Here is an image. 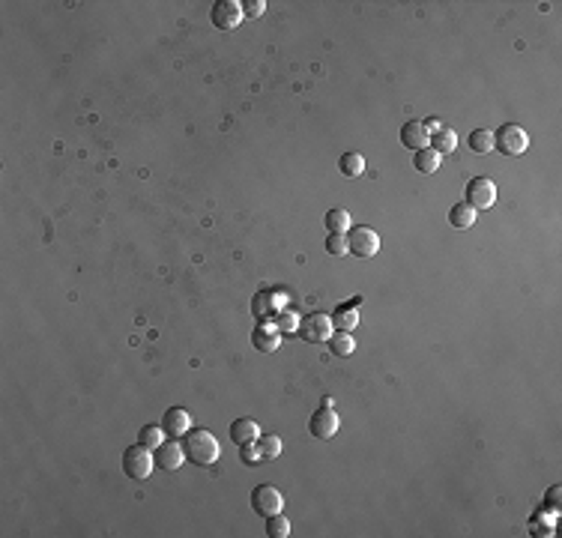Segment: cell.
Here are the masks:
<instances>
[{"instance_id": "obj_1", "label": "cell", "mask_w": 562, "mask_h": 538, "mask_svg": "<svg viewBox=\"0 0 562 538\" xmlns=\"http://www.w3.org/2000/svg\"><path fill=\"white\" fill-rule=\"evenodd\" d=\"M183 452H186V461H192L195 467H212L221 458L219 440L212 437V430H204V428H192L183 437Z\"/></svg>"}, {"instance_id": "obj_2", "label": "cell", "mask_w": 562, "mask_h": 538, "mask_svg": "<svg viewBox=\"0 0 562 538\" xmlns=\"http://www.w3.org/2000/svg\"><path fill=\"white\" fill-rule=\"evenodd\" d=\"M153 469H156L153 449L135 443V445H129V449L123 452V473H126L132 482H144V478H150Z\"/></svg>"}, {"instance_id": "obj_3", "label": "cell", "mask_w": 562, "mask_h": 538, "mask_svg": "<svg viewBox=\"0 0 562 538\" xmlns=\"http://www.w3.org/2000/svg\"><path fill=\"white\" fill-rule=\"evenodd\" d=\"M493 147H497L502 156H524L530 150V135H526L517 123H506V126H500L497 135H493Z\"/></svg>"}, {"instance_id": "obj_4", "label": "cell", "mask_w": 562, "mask_h": 538, "mask_svg": "<svg viewBox=\"0 0 562 538\" xmlns=\"http://www.w3.org/2000/svg\"><path fill=\"white\" fill-rule=\"evenodd\" d=\"M467 201L473 210H491L493 204H497V186H493V180L487 177H476L467 183V192H464Z\"/></svg>"}, {"instance_id": "obj_5", "label": "cell", "mask_w": 562, "mask_h": 538, "mask_svg": "<svg viewBox=\"0 0 562 538\" xmlns=\"http://www.w3.org/2000/svg\"><path fill=\"white\" fill-rule=\"evenodd\" d=\"M243 19V3H236V0H216L210 10V21L216 30H236Z\"/></svg>"}, {"instance_id": "obj_6", "label": "cell", "mask_w": 562, "mask_h": 538, "mask_svg": "<svg viewBox=\"0 0 562 538\" xmlns=\"http://www.w3.org/2000/svg\"><path fill=\"white\" fill-rule=\"evenodd\" d=\"M347 243H350V252L356 254V258H374V254L380 252V236H377V230L362 228V225L347 230Z\"/></svg>"}, {"instance_id": "obj_7", "label": "cell", "mask_w": 562, "mask_h": 538, "mask_svg": "<svg viewBox=\"0 0 562 538\" xmlns=\"http://www.w3.org/2000/svg\"><path fill=\"white\" fill-rule=\"evenodd\" d=\"M252 509L258 511V515H263V517L278 515V511L284 509V496L278 493V487L260 485V487H254V493H252Z\"/></svg>"}, {"instance_id": "obj_8", "label": "cell", "mask_w": 562, "mask_h": 538, "mask_svg": "<svg viewBox=\"0 0 562 538\" xmlns=\"http://www.w3.org/2000/svg\"><path fill=\"white\" fill-rule=\"evenodd\" d=\"M338 428H341V419H338V413L332 407H326V404L314 413L311 421H308L311 437H317V440H332L338 434Z\"/></svg>"}, {"instance_id": "obj_9", "label": "cell", "mask_w": 562, "mask_h": 538, "mask_svg": "<svg viewBox=\"0 0 562 538\" xmlns=\"http://www.w3.org/2000/svg\"><path fill=\"white\" fill-rule=\"evenodd\" d=\"M300 335L308 344L329 341V335H332V317H329V314H311V317H305L300 323Z\"/></svg>"}, {"instance_id": "obj_10", "label": "cell", "mask_w": 562, "mask_h": 538, "mask_svg": "<svg viewBox=\"0 0 562 538\" xmlns=\"http://www.w3.org/2000/svg\"><path fill=\"white\" fill-rule=\"evenodd\" d=\"M162 428L168 437H186L192 430V413L186 407H171L162 419Z\"/></svg>"}, {"instance_id": "obj_11", "label": "cell", "mask_w": 562, "mask_h": 538, "mask_svg": "<svg viewBox=\"0 0 562 538\" xmlns=\"http://www.w3.org/2000/svg\"><path fill=\"white\" fill-rule=\"evenodd\" d=\"M153 458H156V467L162 469H180L186 461V452H183V443H168L164 440L159 449H153Z\"/></svg>"}, {"instance_id": "obj_12", "label": "cell", "mask_w": 562, "mask_h": 538, "mask_svg": "<svg viewBox=\"0 0 562 538\" xmlns=\"http://www.w3.org/2000/svg\"><path fill=\"white\" fill-rule=\"evenodd\" d=\"M401 144L407 147V150H425L428 144H431V135H428V129H425V123H419V120H410L407 126H401Z\"/></svg>"}, {"instance_id": "obj_13", "label": "cell", "mask_w": 562, "mask_h": 538, "mask_svg": "<svg viewBox=\"0 0 562 538\" xmlns=\"http://www.w3.org/2000/svg\"><path fill=\"white\" fill-rule=\"evenodd\" d=\"M258 437H260V425L254 419H236L234 425H230V440L236 445L258 443Z\"/></svg>"}, {"instance_id": "obj_14", "label": "cell", "mask_w": 562, "mask_h": 538, "mask_svg": "<svg viewBox=\"0 0 562 538\" xmlns=\"http://www.w3.org/2000/svg\"><path fill=\"white\" fill-rule=\"evenodd\" d=\"M440 162H443V156L437 150H431V147L413 153V168H416L419 173H437L440 171Z\"/></svg>"}, {"instance_id": "obj_15", "label": "cell", "mask_w": 562, "mask_h": 538, "mask_svg": "<svg viewBox=\"0 0 562 538\" xmlns=\"http://www.w3.org/2000/svg\"><path fill=\"white\" fill-rule=\"evenodd\" d=\"M428 147H431V150H437L440 156L458 150V132L449 129V126H440V129H437L434 135H431V144H428Z\"/></svg>"}, {"instance_id": "obj_16", "label": "cell", "mask_w": 562, "mask_h": 538, "mask_svg": "<svg viewBox=\"0 0 562 538\" xmlns=\"http://www.w3.org/2000/svg\"><path fill=\"white\" fill-rule=\"evenodd\" d=\"M449 225L464 230V228H473L476 225V210L469 204H454L449 210Z\"/></svg>"}, {"instance_id": "obj_17", "label": "cell", "mask_w": 562, "mask_h": 538, "mask_svg": "<svg viewBox=\"0 0 562 538\" xmlns=\"http://www.w3.org/2000/svg\"><path fill=\"white\" fill-rule=\"evenodd\" d=\"M252 344L258 347V350H263V353H276L278 350V332L276 329H267V326H258L252 332Z\"/></svg>"}, {"instance_id": "obj_18", "label": "cell", "mask_w": 562, "mask_h": 538, "mask_svg": "<svg viewBox=\"0 0 562 538\" xmlns=\"http://www.w3.org/2000/svg\"><path fill=\"white\" fill-rule=\"evenodd\" d=\"M338 171L344 173V177H362L365 173V159L356 153V150H347L344 156H341V162H338Z\"/></svg>"}, {"instance_id": "obj_19", "label": "cell", "mask_w": 562, "mask_h": 538, "mask_svg": "<svg viewBox=\"0 0 562 538\" xmlns=\"http://www.w3.org/2000/svg\"><path fill=\"white\" fill-rule=\"evenodd\" d=\"M323 225H326L329 234H347V230L353 228V219H350V212L347 210H329Z\"/></svg>"}, {"instance_id": "obj_20", "label": "cell", "mask_w": 562, "mask_h": 538, "mask_svg": "<svg viewBox=\"0 0 562 538\" xmlns=\"http://www.w3.org/2000/svg\"><path fill=\"white\" fill-rule=\"evenodd\" d=\"M329 350L344 359V356H350L353 350H356V341H353L350 332H341V329H338V332L329 335Z\"/></svg>"}, {"instance_id": "obj_21", "label": "cell", "mask_w": 562, "mask_h": 538, "mask_svg": "<svg viewBox=\"0 0 562 538\" xmlns=\"http://www.w3.org/2000/svg\"><path fill=\"white\" fill-rule=\"evenodd\" d=\"M469 150L478 153V156L491 153V150H493V132H491V129H476V132H469Z\"/></svg>"}, {"instance_id": "obj_22", "label": "cell", "mask_w": 562, "mask_h": 538, "mask_svg": "<svg viewBox=\"0 0 562 538\" xmlns=\"http://www.w3.org/2000/svg\"><path fill=\"white\" fill-rule=\"evenodd\" d=\"M164 428L162 425H144L140 428V434H138V443L140 445H147V449H159V445L164 443Z\"/></svg>"}, {"instance_id": "obj_23", "label": "cell", "mask_w": 562, "mask_h": 538, "mask_svg": "<svg viewBox=\"0 0 562 538\" xmlns=\"http://www.w3.org/2000/svg\"><path fill=\"white\" fill-rule=\"evenodd\" d=\"M267 535L269 538H287L291 535V520L281 515V511L278 515H269L267 517Z\"/></svg>"}, {"instance_id": "obj_24", "label": "cell", "mask_w": 562, "mask_h": 538, "mask_svg": "<svg viewBox=\"0 0 562 538\" xmlns=\"http://www.w3.org/2000/svg\"><path fill=\"white\" fill-rule=\"evenodd\" d=\"M359 323V314H356V308H350V305H344V308H338L335 311V317H332V326H338L341 332H350L353 326Z\"/></svg>"}, {"instance_id": "obj_25", "label": "cell", "mask_w": 562, "mask_h": 538, "mask_svg": "<svg viewBox=\"0 0 562 538\" xmlns=\"http://www.w3.org/2000/svg\"><path fill=\"white\" fill-rule=\"evenodd\" d=\"M258 449L263 461H276L281 454V437H258Z\"/></svg>"}, {"instance_id": "obj_26", "label": "cell", "mask_w": 562, "mask_h": 538, "mask_svg": "<svg viewBox=\"0 0 562 538\" xmlns=\"http://www.w3.org/2000/svg\"><path fill=\"white\" fill-rule=\"evenodd\" d=\"M326 252L335 254V258H344L350 254V243H347V234H329L326 236Z\"/></svg>"}, {"instance_id": "obj_27", "label": "cell", "mask_w": 562, "mask_h": 538, "mask_svg": "<svg viewBox=\"0 0 562 538\" xmlns=\"http://www.w3.org/2000/svg\"><path fill=\"white\" fill-rule=\"evenodd\" d=\"M239 461H243L245 467H258V463H263V454H260V449H258V443L239 445Z\"/></svg>"}, {"instance_id": "obj_28", "label": "cell", "mask_w": 562, "mask_h": 538, "mask_svg": "<svg viewBox=\"0 0 562 538\" xmlns=\"http://www.w3.org/2000/svg\"><path fill=\"white\" fill-rule=\"evenodd\" d=\"M276 329H281V332H296V329H300V320H296V314H291V311H281L276 317Z\"/></svg>"}, {"instance_id": "obj_29", "label": "cell", "mask_w": 562, "mask_h": 538, "mask_svg": "<svg viewBox=\"0 0 562 538\" xmlns=\"http://www.w3.org/2000/svg\"><path fill=\"white\" fill-rule=\"evenodd\" d=\"M263 12H267V3H263V0H245L243 3V15H249V19H260Z\"/></svg>"}, {"instance_id": "obj_30", "label": "cell", "mask_w": 562, "mask_h": 538, "mask_svg": "<svg viewBox=\"0 0 562 538\" xmlns=\"http://www.w3.org/2000/svg\"><path fill=\"white\" fill-rule=\"evenodd\" d=\"M548 502L553 509H559V487H550V493H548Z\"/></svg>"}, {"instance_id": "obj_31", "label": "cell", "mask_w": 562, "mask_h": 538, "mask_svg": "<svg viewBox=\"0 0 562 538\" xmlns=\"http://www.w3.org/2000/svg\"><path fill=\"white\" fill-rule=\"evenodd\" d=\"M440 126H443V123L437 120V117H434V120H425V129H428V135H434V132L440 129Z\"/></svg>"}]
</instances>
